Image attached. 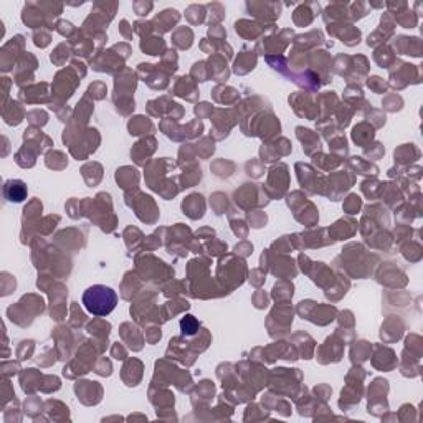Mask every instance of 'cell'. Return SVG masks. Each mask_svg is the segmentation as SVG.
<instances>
[{"label": "cell", "instance_id": "obj_1", "mask_svg": "<svg viewBox=\"0 0 423 423\" xmlns=\"http://www.w3.org/2000/svg\"><path fill=\"white\" fill-rule=\"evenodd\" d=\"M84 308L95 316H108L117 304V294L114 289H111L103 284H95L84 291L83 294Z\"/></svg>", "mask_w": 423, "mask_h": 423}, {"label": "cell", "instance_id": "obj_2", "mask_svg": "<svg viewBox=\"0 0 423 423\" xmlns=\"http://www.w3.org/2000/svg\"><path fill=\"white\" fill-rule=\"evenodd\" d=\"M26 194H28V189H26V184L22 180H9L5 182L4 187V195L9 202L18 203L23 202L26 198Z\"/></svg>", "mask_w": 423, "mask_h": 423}, {"label": "cell", "instance_id": "obj_3", "mask_svg": "<svg viewBox=\"0 0 423 423\" xmlns=\"http://www.w3.org/2000/svg\"><path fill=\"white\" fill-rule=\"evenodd\" d=\"M178 20H180V15H178V12L175 9H165L159 15H156L152 25H157L156 28L164 33V32H169L170 28H174V25Z\"/></svg>", "mask_w": 423, "mask_h": 423}, {"label": "cell", "instance_id": "obj_4", "mask_svg": "<svg viewBox=\"0 0 423 423\" xmlns=\"http://www.w3.org/2000/svg\"><path fill=\"white\" fill-rule=\"evenodd\" d=\"M395 46H399V51L402 55H421V42L416 37H399L395 40Z\"/></svg>", "mask_w": 423, "mask_h": 423}, {"label": "cell", "instance_id": "obj_5", "mask_svg": "<svg viewBox=\"0 0 423 423\" xmlns=\"http://www.w3.org/2000/svg\"><path fill=\"white\" fill-rule=\"evenodd\" d=\"M317 12H319V4H301L294 10V15H293L294 23L301 26L311 23Z\"/></svg>", "mask_w": 423, "mask_h": 423}, {"label": "cell", "instance_id": "obj_6", "mask_svg": "<svg viewBox=\"0 0 423 423\" xmlns=\"http://www.w3.org/2000/svg\"><path fill=\"white\" fill-rule=\"evenodd\" d=\"M395 23H400L403 28H415L416 23H418V15H416V12L410 10V7H407L405 10L395 15Z\"/></svg>", "mask_w": 423, "mask_h": 423}, {"label": "cell", "instance_id": "obj_7", "mask_svg": "<svg viewBox=\"0 0 423 423\" xmlns=\"http://www.w3.org/2000/svg\"><path fill=\"white\" fill-rule=\"evenodd\" d=\"M165 48V43L161 37H154V38H145L141 42V50L145 51L147 55H161V51Z\"/></svg>", "mask_w": 423, "mask_h": 423}, {"label": "cell", "instance_id": "obj_8", "mask_svg": "<svg viewBox=\"0 0 423 423\" xmlns=\"http://www.w3.org/2000/svg\"><path fill=\"white\" fill-rule=\"evenodd\" d=\"M205 10H207V7H203V5H190L187 12H185V18L189 20L190 23H202L203 22V17H205Z\"/></svg>", "mask_w": 423, "mask_h": 423}, {"label": "cell", "instance_id": "obj_9", "mask_svg": "<svg viewBox=\"0 0 423 423\" xmlns=\"http://www.w3.org/2000/svg\"><path fill=\"white\" fill-rule=\"evenodd\" d=\"M192 38H194L192 32L189 28H184V26L174 33V43L178 46V48H189L192 45Z\"/></svg>", "mask_w": 423, "mask_h": 423}, {"label": "cell", "instance_id": "obj_10", "mask_svg": "<svg viewBox=\"0 0 423 423\" xmlns=\"http://www.w3.org/2000/svg\"><path fill=\"white\" fill-rule=\"evenodd\" d=\"M180 327H182L184 336H192L197 333L198 327H200V322H197L194 316H184L180 321Z\"/></svg>", "mask_w": 423, "mask_h": 423}, {"label": "cell", "instance_id": "obj_11", "mask_svg": "<svg viewBox=\"0 0 423 423\" xmlns=\"http://www.w3.org/2000/svg\"><path fill=\"white\" fill-rule=\"evenodd\" d=\"M367 4H362V2H357V4H352L350 5V12L349 13H352V18H362V17H366L367 15Z\"/></svg>", "mask_w": 423, "mask_h": 423}, {"label": "cell", "instance_id": "obj_12", "mask_svg": "<svg viewBox=\"0 0 423 423\" xmlns=\"http://www.w3.org/2000/svg\"><path fill=\"white\" fill-rule=\"evenodd\" d=\"M152 7H154L152 2H134L132 4V9H134V12L141 17L147 15V13L152 10Z\"/></svg>", "mask_w": 423, "mask_h": 423}, {"label": "cell", "instance_id": "obj_13", "mask_svg": "<svg viewBox=\"0 0 423 423\" xmlns=\"http://www.w3.org/2000/svg\"><path fill=\"white\" fill-rule=\"evenodd\" d=\"M369 86L372 88L374 91L377 93H383L387 89V84L382 81V79L379 76H374V78H370V81H369Z\"/></svg>", "mask_w": 423, "mask_h": 423}, {"label": "cell", "instance_id": "obj_14", "mask_svg": "<svg viewBox=\"0 0 423 423\" xmlns=\"http://www.w3.org/2000/svg\"><path fill=\"white\" fill-rule=\"evenodd\" d=\"M349 198H350V203H346V210L349 214H355L360 208V198L357 195H350Z\"/></svg>", "mask_w": 423, "mask_h": 423}, {"label": "cell", "instance_id": "obj_15", "mask_svg": "<svg viewBox=\"0 0 423 423\" xmlns=\"http://www.w3.org/2000/svg\"><path fill=\"white\" fill-rule=\"evenodd\" d=\"M56 28H58L59 33H62V35H70L71 32H75V26H73L70 22H65V20H62V22H58Z\"/></svg>", "mask_w": 423, "mask_h": 423}]
</instances>
